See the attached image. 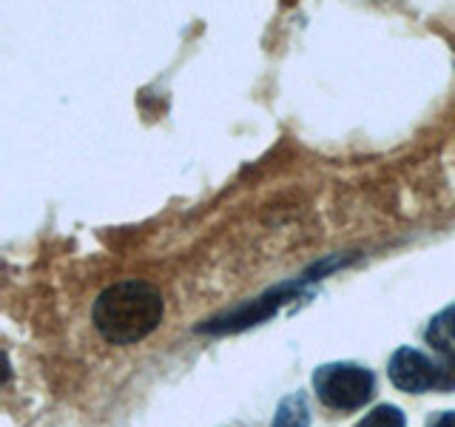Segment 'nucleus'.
Here are the masks:
<instances>
[{
    "instance_id": "f257e3e1",
    "label": "nucleus",
    "mask_w": 455,
    "mask_h": 427,
    "mask_svg": "<svg viewBox=\"0 0 455 427\" xmlns=\"http://www.w3.org/2000/svg\"><path fill=\"white\" fill-rule=\"evenodd\" d=\"M163 313V294L151 282L125 279L97 296L92 319L100 336L111 345H134L160 327Z\"/></svg>"
},
{
    "instance_id": "f03ea898",
    "label": "nucleus",
    "mask_w": 455,
    "mask_h": 427,
    "mask_svg": "<svg viewBox=\"0 0 455 427\" xmlns=\"http://www.w3.org/2000/svg\"><path fill=\"white\" fill-rule=\"evenodd\" d=\"M313 391L333 410H359L376 393V376L353 362H331L313 370Z\"/></svg>"
},
{
    "instance_id": "7ed1b4c3",
    "label": "nucleus",
    "mask_w": 455,
    "mask_h": 427,
    "mask_svg": "<svg viewBox=\"0 0 455 427\" xmlns=\"http://www.w3.org/2000/svg\"><path fill=\"white\" fill-rule=\"evenodd\" d=\"M305 282H310L307 277L302 279H293V282H284V285H276L274 291H267L262 296H256L251 299V302L245 305H236L234 310H228L222 313V317H213L208 322H203L196 327L199 334H239V331H245V327H253V325H259L265 319H270L274 313L284 305V302H291V299L299 296V291L305 288Z\"/></svg>"
},
{
    "instance_id": "20e7f679",
    "label": "nucleus",
    "mask_w": 455,
    "mask_h": 427,
    "mask_svg": "<svg viewBox=\"0 0 455 427\" xmlns=\"http://www.w3.org/2000/svg\"><path fill=\"white\" fill-rule=\"evenodd\" d=\"M387 374L395 388L404 393H427V391L441 393V356L433 359V356H427L416 348H398L390 356Z\"/></svg>"
},
{
    "instance_id": "39448f33",
    "label": "nucleus",
    "mask_w": 455,
    "mask_h": 427,
    "mask_svg": "<svg viewBox=\"0 0 455 427\" xmlns=\"http://www.w3.org/2000/svg\"><path fill=\"white\" fill-rule=\"evenodd\" d=\"M427 342H430L438 353H455V305L444 308L438 317L430 319Z\"/></svg>"
},
{
    "instance_id": "423d86ee",
    "label": "nucleus",
    "mask_w": 455,
    "mask_h": 427,
    "mask_svg": "<svg viewBox=\"0 0 455 427\" xmlns=\"http://www.w3.org/2000/svg\"><path fill=\"white\" fill-rule=\"evenodd\" d=\"M270 427H310V407H307L305 393L284 396L276 407V416Z\"/></svg>"
},
{
    "instance_id": "0eeeda50",
    "label": "nucleus",
    "mask_w": 455,
    "mask_h": 427,
    "mask_svg": "<svg viewBox=\"0 0 455 427\" xmlns=\"http://www.w3.org/2000/svg\"><path fill=\"white\" fill-rule=\"evenodd\" d=\"M404 413L395 405H379L367 413V416L355 424V427H404Z\"/></svg>"
},
{
    "instance_id": "6e6552de",
    "label": "nucleus",
    "mask_w": 455,
    "mask_h": 427,
    "mask_svg": "<svg viewBox=\"0 0 455 427\" xmlns=\"http://www.w3.org/2000/svg\"><path fill=\"white\" fill-rule=\"evenodd\" d=\"M427 427H455V410H441L438 416L430 419Z\"/></svg>"
}]
</instances>
